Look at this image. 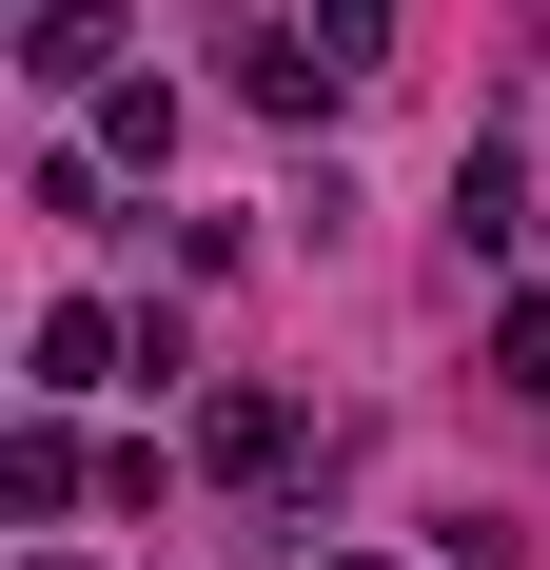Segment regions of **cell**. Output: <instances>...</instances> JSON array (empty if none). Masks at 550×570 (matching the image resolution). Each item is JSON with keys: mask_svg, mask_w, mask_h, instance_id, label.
Here are the masks:
<instances>
[{"mask_svg": "<svg viewBox=\"0 0 550 570\" xmlns=\"http://www.w3.org/2000/svg\"><path fill=\"white\" fill-rule=\"evenodd\" d=\"M20 79L40 99H118V0H40L20 20Z\"/></svg>", "mask_w": 550, "mask_h": 570, "instance_id": "1", "label": "cell"}, {"mask_svg": "<svg viewBox=\"0 0 550 570\" xmlns=\"http://www.w3.org/2000/svg\"><path fill=\"white\" fill-rule=\"evenodd\" d=\"M236 99H256V118H315V99H354V79L315 59V20H256V40H236Z\"/></svg>", "mask_w": 550, "mask_h": 570, "instance_id": "2", "label": "cell"}, {"mask_svg": "<svg viewBox=\"0 0 550 570\" xmlns=\"http://www.w3.org/2000/svg\"><path fill=\"white\" fill-rule=\"evenodd\" d=\"M118 354H138V335H118V315H99V295H59V315H40V394H99V374H118Z\"/></svg>", "mask_w": 550, "mask_h": 570, "instance_id": "3", "label": "cell"}, {"mask_svg": "<svg viewBox=\"0 0 550 570\" xmlns=\"http://www.w3.org/2000/svg\"><path fill=\"white\" fill-rule=\"evenodd\" d=\"M197 453H217V472H295V394H217Z\"/></svg>", "mask_w": 550, "mask_h": 570, "instance_id": "4", "label": "cell"}, {"mask_svg": "<svg viewBox=\"0 0 550 570\" xmlns=\"http://www.w3.org/2000/svg\"><path fill=\"white\" fill-rule=\"evenodd\" d=\"M0 512H79V433H20L0 453Z\"/></svg>", "mask_w": 550, "mask_h": 570, "instance_id": "5", "label": "cell"}, {"mask_svg": "<svg viewBox=\"0 0 550 570\" xmlns=\"http://www.w3.org/2000/svg\"><path fill=\"white\" fill-rule=\"evenodd\" d=\"M315 59H334V79H374V59H393V0H315Z\"/></svg>", "mask_w": 550, "mask_h": 570, "instance_id": "6", "label": "cell"}, {"mask_svg": "<svg viewBox=\"0 0 550 570\" xmlns=\"http://www.w3.org/2000/svg\"><path fill=\"white\" fill-rule=\"evenodd\" d=\"M492 394H550V295H511V315H492Z\"/></svg>", "mask_w": 550, "mask_h": 570, "instance_id": "7", "label": "cell"}, {"mask_svg": "<svg viewBox=\"0 0 550 570\" xmlns=\"http://www.w3.org/2000/svg\"><path fill=\"white\" fill-rule=\"evenodd\" d=\"M315 570H374V551H315Z\"/></svg>", "mask_w": 550, "mask_h": 570, "instance_id": "8", "label": "cell"}]
</instances>
